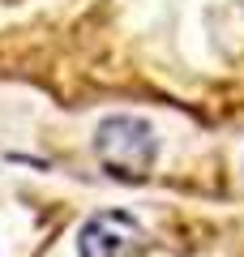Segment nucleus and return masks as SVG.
I'll use <instances>...</instances> for the list:
<instances>
[{
  "mask_svg": "<svg viewBox=\"0 0 244 257\" xmlns=\"http://www.w3.org/2000/svg\"><path fill=\"white\" fill-rule=\"evenodd\" d=\"M146 244V231L133 214L125 210H103L94 214L77 236L81 257H133L137 248Z\"/></svg>",
  "mask_w": 244,
  "mask_h": 257,
  "instance_id": "f03ea898",
  "label": "nucleus"
},
{
  "mask_svg": "<svg viewBox=\"0 0 244 257\" xmlns=\"http://www.w3.org/2000/svg\"><path fill=\"white\" fill-rule=\"evenodd\" d=\"M94 150L103 167L120 180H142L154 167V133L137 116H107L94 133Z\"/></svg>",
  "mask_w": 244,
  "mask_h": 257,
  "instance_id": "f257e3e1",
  "label": "nucleus"
}]
</instances>
